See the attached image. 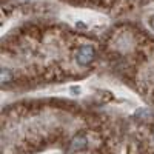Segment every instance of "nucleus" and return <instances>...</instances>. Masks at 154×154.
<instances>
[{"mask_svg": "<svg viewBox=\"0 0 154 154\" xmlns=\"http://www.w3.org/2000/svg\"><path fill=\"white\" fill-rule=\"evenodd\" d=\"M96 57V49L89 45H83L79 48L75 54V59H77V63H79L80 66H88L89 63H91Z\"/></svg>", "mask_w": 154, "mask_h": 154, "instance_id": "nucleus-1", "label": "nucleus"}, {"mask_svg": "<svg viewBox=\"0 0 154 154\" xmlns=\"http://www.w3.org/2000/svg\"><path fill=\"white\" fill-rule=\"evenodd\" d=\"M86 145H88V140H86V137L85 136H75L74 139H72V142H71V146H69V149L71 151H82V149H85L86 148Z\"/></svg>", "mask_w": 154, "mask_h": 154, "instance_id": "nucleus-2", "label": "nucleus"}, {"mask_svg": "<svg viewBox=\"0 0 154 154\" xmlns=\"http://www.w3.org/2000/svg\"><path fill=\"white\" fill-rule=\"evenodd\" d=\"M9 71H6V69H3L2 71V83H6L8 80H9Z\"/></svg>", "mask_w": 154, "mask_h": 154, "instance_id": "nucleus-3", "label": "nucleus"}, {"mask_svg": "<svg viewBox=\"0 0 154 154\" xmlns=\"http://www.w3.org/2000/svg\"><path fill=\"white\" fill-rule=\"evenodd\" d=\"M149 26H151V29L154 31V16L149 17Z\"/></svg>", "mask_w": 154, "mask_h": 154, "instance_id": "nucleus-4", "label": "nucleus"}]
</instances>
